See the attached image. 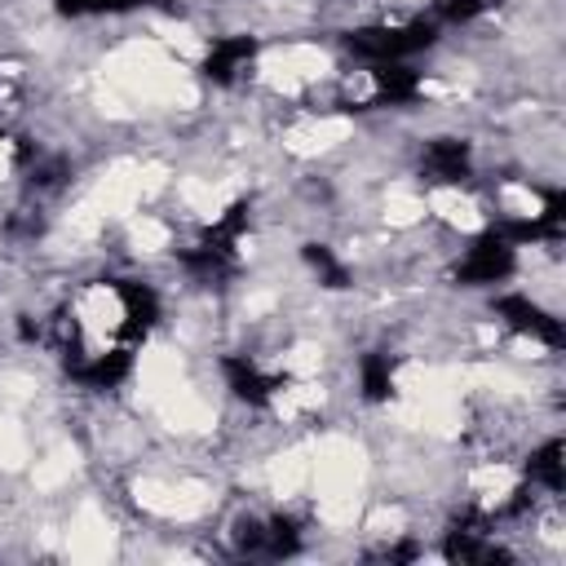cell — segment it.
I'll list each match as a JSON object with an SVG mask.
<instances>
[{"label": "cell", "instance_id": "cell-11", "mask_svg": "<svg viewBox=\"0 0 566 566\" xmlns=\"http://www.w3.org/2000/svg\"><path fill=\"white\" fill-rule=\"evenodd\" d=\"M137 0H57V9L62 13H75V18H84V13H119V9H133Z\"/></svg>", "mask_w": 566, "mask_h": 566}, {"label": "cell", "instance_id": "cell-12", "mask_svg": "<svg viewBox=\"0 0 566 566\" xmlns=\"http://www.w3.org/2000/svg\"><path fill=\"white\" fill-rule=\"evenodd\" d=\"M18 97H22V88H18V80H13V75H9L4 66H0V119H4V115H9L13 106H18Z\"/></svg>", "mask_w": 566, "mask_h": 566}, {"label": "cell", "instance_id": "cell-1", "mask_svg": "<svg viewBox=\"0 0 566 566\" xmlns=\"http://www.w3.org/2000/svg\"><path fill=\"white\" fill-rule=\"evenodd\" d=\"M438 40V27L424 22V18H411V22H371V27H358L349 35V49L367 62H407L411 53L429 49Z\"/></svg>", "mask_w": 566, "mask_h": 566}, {"label": "cell", "instance_id": "cell-9", "mask_svg": "<svg viewBox=\"0 0 566 566\" xmlns=\"http://www.w3.org/2000/svg\"><path fill=\"white\" fill-rule=\"evenodd\" d=\"M305 261H310V270L318 274V283H327V287H345V265H340L323 243H310V248H305Z\"/></svg>", "mask_w": 566, "mask_h": 566}, {"label": "cell", "instance_id": "cell-4", "mask_svg": "<svg viewBox=\"0 0 566 566\" xmlns=\"http://www.w3.org/2000/svg\"><path fill=\"white\" fill-rule=\"evenodd\" d=\"M221 371H226V380H230L234 398H243V402H252V407L270 402V398L283 389V380H279V376H270V371H265L256 358H248V354H230V358L221 363Z\"/></svg>", "mask_w": 566, "mask_h": 566}, {"label": "cell", "instance_id": "cell-7", "mask_svg": "<svg viewBox=\"0 0 566 566\" xmlns=\"http://www.w3.org/2000/svg\"><path fill=\"white\" fill-rule=\"evenodd\" d=\"M526 482H531V486H544L548 495L562 491V442H557V438H548V442H539V447L531 451V460H526Z\"/></svg>", "mask_w": 566, "mask_h": 566}, {"label": "cell", "instance_id": "cell-5", "mask_svg": "<svg viewBox=\"0 0 566 566\" xmlns=\"http://www.w3.org/2000/svg\"><path fill=\"white\" fill-rule=\"evenodd\" d=\"M469 164H473V155H469V142H460V137L429 142L424 146V159H420L424 177L438 181V186H460L469 177Z\"/></svg>", "mask_w": 566, "mask_h": 566}, {"label": "cell", "instance_id": "cell-8", "mask_svg": "<svg viewBox=\"0 0 566 566\" xmlns=\"http://www.w3.org/2000/svg\"><path fill=\"white\" fill-rule=\"evenodd\" d=\"M358 389H363V398L367 402H385L389 394H394V358L389 354H363V363H358Z\"/></svg>", "mask_w": 566, "mask_h": 566}, {"label": "cell", "instance_id": "cell-2", "mask_svg": "<svg viewBox=\"0 0 566 566\" xmlns=\"http://www.w3.org/2000/svg\"><path fill=\"white\" fill-rule=\"evenodd\" d=\"M517 265V248L500 234V230H486L482 239H473V248L460 256L455 265V279L464 287H486V283H504Z\"/></svg>", "mask_w": 566, "mask_h": 566}, {"label": "cell", "instance_id": "cell-6", "mask_svg": "<svg viewBox=\"0 0 566 566\" xmlns=\"http://www.w3.org/2000/svg\"><path fill=\"white\" fill-rule=\"evenodd\" d=\"M256 57V40L252 35H226L208 49V62H203V75L217 80V84H234Z\"/></svg>", "mask_w": 566, "mask_h": 566}, {"label": "cell", "instance_id": "cell-3", "mask_svg": "<svg viewBox=\"0 0 566 566\" xmlns=\"http://www.w3.org/2000/svg\"><path fill=\"white\" fill-rule=\"evenodd\" d=\"M495 314H500L513 332H522V336H531V340H539V345H548V349L562 345V318H553L544 305H535V301L522 296V292L500 296V301H495Z\"/></svg>", "mask_w": 566, "mask_h": 566}, {"label": "cell", "instance_id": "cell-10", "mask_svg": "<svg viewBox=\"0 0 566 566\" xmlns=\"http://www.w3.org/2000/svg\"><path fill=\"white\" fill-rule=\"evenodd\" d=\"M495 0H433V9L447 18V22H469L478 13H486Z\"/></svg>", "mask_w": 566, "mask_h": 566}]
</instances>
